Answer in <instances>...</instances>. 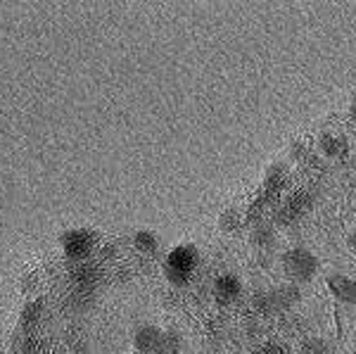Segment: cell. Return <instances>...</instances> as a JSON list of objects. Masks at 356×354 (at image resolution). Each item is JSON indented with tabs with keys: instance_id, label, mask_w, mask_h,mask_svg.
I'll use <instances>...</instances> for the list:
<instances>
[{
	"instance_id": "obj_18",
	"label": "cell",
	"mask_w": 356,
	"mask_h": 354,
	"mask_svg": "<svg viewBox=\"0 0 356 354\" xmlns=\"http://www.w3.org/2000/svg\"><path fill=\"white\" fill-rule=\"evenodd\" d=\"M349 117H352L354 122H356V98L352 100V105H349Z\"/></svg>"
},
{
	"instance_id": "obj_2",
	"label": "cell",
	"mask_w": 356,
	"mask_h": 354,
	"mask_svg": "<svg viewBox=\"0 0 356 354\" xmlns=\"http://www.w3.org/2000/svg\"><path fill=\"white\" fill-rule=\"evenodd\" d=\"M283 271L292 283H307L318 271V257L312 250L292 248L283 255Z\"/></svg>"
},
{
	"instance_id": "obj_14",
	"label": "cell",
	"mask_w": 356,
	"mask_h": 354,
	"mask_svg": "<svg viewBox=\"0 0 356 354\" xmlns=\"http://www.w3.org/2000/svg\"><path fill=\"white\" fill-rule=\"evenodd\" d=\"M252 241L259 245V248H268V245L273 243V228H271V226H259V228H254V233H252Z\"/></svg>"
},
{
	"instance_id": "obj_4",
	"label": "cell",
	"mask_w": 356,
	"mask_h": 354,
	"mask_svg": "<svg viewBox=\"0 0 356 354\" xmlns=\"http://www.w3.org/2000/svg\"><path fill=\"white\" fill-rule=\"evenodd\" d=\"M302 300V293L295 283L292 285H278V288L268 290V293H259L254 298V307L264 314H273L280 309H290Z\"/></svg>"
},
{
	"instance_id": "obj_11",
	"label": "cell",
	"mask_w": 356,
	"mask_h": 354,
	"mask_svg": "<svg viewBox=\"0 0 356 354\" xmlns=\"http://www.w3.org/2000/svg\"><path fill=\"white\" fill-rule=\"evenodd\" d=\"M41 350H43L41 340L33 338L29 330H24V333L15 338V352L17 354H41Z\"/></svg>"
},
{
	"instance_id": "obj_10",
	"label": "cell",
	"mask_w": 356,
	"mask_h": 354,
	"mask_svg": "<svg viewBox=\"0 0 356 354\" xmlns=\"http://www.w3.org/2000/svg\"><path fill=\"white\" fill-rule=\"evenodd\" d=\"M43 316V300H33L29 302L24 307V312H22V328L24 330H31L33 326H38V321H41Z\"/></svg>"
},
{
	"instance_id": "obj_15",
	"label": "cell",
	"mask_w": 356,
	"mask_h": 354,
	"mask_svg": "<svg viewBox=\"0 0 356 354\" xmlns=\"http://www.w3.org/2000/svg\"><path fill=\"white\" fill-rule=\"evenodd\" d=\"M254 354H288V350L278 342H264L261 347H257Z\"/></svg>"
},
{
	"instance_id": "obj_5",
	"label": "cell",
	"mask_w": 356,
	"mask_h": 354,
	"mask_svg": "<svg viewBox=\"0 0 356 354\" xmlns=\"http://www.w3.org/2000/svg\"><path fill=\"white\" fill-rule=\"evenodd\" d=\"M62 245H65V255L69 259L79 262L90 252V248H93V236H90L88 231H83V228L67 231L65 236H62Z\"/></svg>"
},
{
	"instance_id": "obj_7",
	"label": "cell",
	"mask_w": 356,
	"mask_h": 354,
	"mask_svg": "<svg viewBox=\"0 0 356 354\" xmlns=\"http://www.w3.org/2000/svg\"><path fill=\"white\" fill-rule=\"evenodd\" d=\"M240 290H243L240 278L233 276V273H223L214 283V298L216 302H221V305H231V302L240 298Z\"/></svg>"
},
{
	"instance_id": "obj_1",
	"label": "cell",
	"mask_w": 356,
	"mask_h": 354,
	"mask_svg": "<svg viewBox=\"0 0 356 354\" xmlns=\"http://www.w3.org/2000/svg\"><path fill=\"white\" fill-rule=\"evenodd\" d=\"M136 350L140 354H178L181 338L169 330H159L157 326H140L136 330Z\"/></svg>"
},
{
	"instance_id": "obj_9",
	"label": "cell",
	"mask_w": 356,
	"mask_h": 354,
	"mask_svg": "<svg viewBox=\"0 0 356 354\" xmlns=\"http://www.w3.org/2000/svg\"><path fill=\"white\" fill-rule=\"evenodd\" d=\"M97 276H100V271H97L95 264H83V262H79L72 269V281L76 283V288H93Z\"/></svg>"
},
{
	"instance_id": "obj_8",
	"label": "cell",
	"mask_w": 356,
	"mask_h": 354,
	"mask_svg": "<svg viewBox=\"0 0 356 354\" xmlns=\"http://www.w3.org/2000/svg\"><path fill=\"white\" fill-rule=\"evenodd\" d=\"M328 288L337 300L344 305H356V281L342 273H332L328 278Z\"/></svg>"
},
{
	"instance_id": "obj_17",
	"label": "cell",
	"mask_w": 356,
	"mask_h": 354,
	"mask_svg": "<svg viewBox=\"0 0 356 354\" xmlns=\"http://www.w3.org/2000/svg\"><path fill=\"white\" fill-rule=\"evenodd\" d=\"M221 226L226 228V231H233V226H238V216H235V212H226V214H223Z\"/></svg>"
},
{
	"instance_id": "obj_16",
	"label": "cell",
	"mask_w": 356,
	"mask_h": 354,
	"mask_svg": "<svg viewBox=\"0 0 356 354\" xmlns=\"http://www.w3.org/2000/svg\"><path fill=\"white\" fill-rule=\"evenodd\" d=\"M307 352L309 354H328V345H325V340H318V338H312L307 340Z\"/></svg>"
},
{
	"instance_id": "obj_19",
	"label": "cell",
	"mask_w": 356,
	"mask_h": 354,
	"mask_svg": "<svg viewBox=\"0 0 356 354\" xmlns=\"http://www.w3.org/2000/svg\"><path fill=\"white\" fill-rule=\"evenodd\" d=\"M349 248H352L354 252H356V231L352 233V236H349Z\"/></svg>"
},
{
	"instance_id": "obj_6",
	"label": "cell",
	"mask_w": 356,
	"mask_h": 354,
	"mask_svg": "<svg viewBox=\"0 0 356 354\" xmlns=\"http://www.w3.org/2000/svg\"><path fill=\"white\" fill-rule=\"evenodd\" d=\"M312 207V195L307 191L295 193L283 207L278 209V221L280 224H295L300 216H304V212Z\"/></svg>"
},
{
	"instance_id": "obj_12",
	"label": "cell",
	"mask_w": 356,
	"mask_h": 354,
	"mask_svg": "<svg viewBox=\"0 0 356 354\" xmlns=\"http://www.w3.org/2000/svg\"><path fill=\"white\" fill-rule=\"evenodd\" d=\"M321 150H323L328 157H340L347 152V140L340 138V136L325 134L323 138H321Z\"/></svg>"
},
{
	"instance_id": "obj_3",
	"label": "cell",
	"mask_w": 356,
	"mask_h": 354,
	"mask_svg": "<svg viewBox=\"0 0 356 354\" xmlns=\"http://www.w3.org/2000/svg\"><path fill=\"white\" fill-rule=\"evenodd\" d=\"M195 266H197V252H195V248L193 245H181V248L171 250L169 257H166L164 273L174 285H183L191 281Z\"/></svg>"
},
{
	"instance_id": "obj_13",
	"label": "cell",
	"mask_w": 356,
	"mask_h": 354,
	"mask_svg": "<svg viewBox=\"0 0 356 354\" xmlns=\"http://www.w3.org/2000/svg\"><path fill=\"white\" fill-rule=\"evenodd\" d=\"M136 248L140 250V252H154V248H157V238H154V233L150 231H140L136 236Z\"/></svg>"
}]
</instances>
